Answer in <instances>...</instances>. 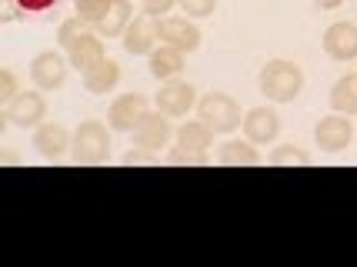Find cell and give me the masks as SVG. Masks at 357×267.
I'll use <instances>...</instances> for the list:
<instances>
[{"label": "cell", "instance_id": "cell-1", "mask_svg": "<svg viewBox=\"0 0 357 267\" xmlns=\"http://www.w3.org/2000/svg\"><path fill=\"white\" fill-rule=\"evenodd\" d=\"M257 87L267 100L274 104H291L301 91H304V70L297 67L294 61H267L261 77H257Z\"/></svg>", "mask_w": 357, "mask_h": 267}, {"label": "cell", "instance_id": "cell-27", "mask_svg": "<svg viewBox=\"0 0 357 267\" xmlns=\"http://www.w3.org/2000/svg\"><path fill=\"white\" fill-rule=\"evenodd\" d=\"M17 94H20V91H17L14 70H7V67H3V70H0V104H10Z\"/></svg>", "mask_w": 357, "mask_h": 267}, {"label": "cell", "instance_id": "cell-5", "mask_svg": "<svg viewBox=\"0 0 357 267\" xmlns=\"http://www.w3.org/2000/svg\"><path fill=\"white\" fill-rule=\"evenodd\" d=\"M130 134H134V144H140V147H147V151H154L157 154V151H164V147L174 141V134H177V130L171 127V117H167V114H160V110H147V114H144V121H140Z\"/></svg>", "mask_w": 357, "mask_h": 267}, {"label": "cell", "instance_id": "cell-8", "mask_svg": "<svg viewBox=\"0 0 357 267\" xmlns=\"http://www.w3.org/2000/svg\"><path fill=\"white\" fill-rule=\"evenodd\" d=\"M44 114H47V104L40 91H24L10 104H3V121L14 127H40L44 124Z\"/></svg>", "mask_w": 357, "mask_h": 267}, {"label": "cell", "instance_id": "cell-6", "mask_svg": "<svg viewBox=\"0 0 357 267\" xmlns=\"http://www.w3.org/2000/svg\"><path fill=\"white\" fill-rule=\"evenodd\" d=\"M157 40L190 54L201 47V27H194L187 17H157Z\"/></svg>", "mask_w": 357, "mask_h": 267}, {"label": "cell", "instance_id": "cell-32", "mask_svg": "<svg viewBox=\"0 0 357 267\" xmlns=\"http://www.w3.org/2000/svg\"><path fill=\"white\" fill-rule=\"evenodd\" d=\"M314 7H317V10H337V7H341L344 0H311Z\"/></svg>", "mask_w": 357, "mask_h": 267}, {"label": "cell", "instance_id": "cell-30", "mask_svg": "<svg viewBox=\"0 0 357 267\" xmlns=\"http://www.w3.org/2000/svg\"><path fill=\"white\" fill-rule=\"evenodd\" d=\"M20 3L17 0H0V24H14V20H20Z\"/></svg>", "mask_w": 357, "mask_h": 267}, {"label": "cell", "instance_id": "cell-31", "mask_svg": "<svg viewBox=\"0 0 357 267\" xmlns=\"http://www.w3.org/2000/svg\"><path fill=\"white\" fill-rule=\"evenodd\" d=\"M17 3H20L24 14H44V10H50L57 0H17Z\"/></svg>", "mask_w": 357, "mask_h": 267}, {"label": "cell", "instance_id": "cell-7", "mask_svg": "<svg viewBox=\"0 0 357 267\" xmlns=\"http://www.w3.org/2000/svg\"><path fill=\"white\" fill-rule=\"evenodd\" d=\"M314 137H317V147H321V151H327V154H341V151H347L351 141H354V127L347 121V114H337V110H334L331 117L317 121Z\"/></svg>", "mask_w": 357, "mask_h": 267}, {"label": "cell", "instance_id": "cell-22", "mask_svg": "<svg viewBox=\"0 0 357 267\" xmlns=\"http://www.w3.org/2000/svg\"><path fill=\"white\" fill-rule=\"evenodd\" d=\"M93 31H97V27H93L91 20H84V17L77 14V17H70V20H63L61 24V31H57V44L67 50V47H74L80 37H87V33H93Z\"/></svg>", "mask_w": 357, "mask_h": 267}, {"label": "cell", "instance_id": "cell-20", "mask_svg": "<svg viewBox=\"0 0 357 267\" xmlns=\"http://www.w3.org/2000/svg\"><path fill=\"white\" fill-rule=\"evenodd\" d=\"M331 107L337 110V114L357 117V77L354 74L334 80V87H331Z\"/></svg>", "mask_w": 357, "mask_h": 267}, {"label": "cell", "instance_id": "cell-15", "mask_svg": "<svg viewBox=\"0 0 357 267\" xmlns=\"http://www.w3.org/2000/svg\"><path fill=\"white\" fill-rule=\"evenodd\" d=\"M147 63H151V74L157 80H174L184 74V50L171 47V44H160L147 54Z\"/></svg>", "mask_w": 357, "mask_h": 267}, {"label": "cell", "instance_id": "cell-4", "mask_svg": "<svg viewBox=\"0 0 357 267\" xmlns=\"http://www.w3.org/2000/svg\"><path fill=\"white\" fill-rule=\"evenodd\" d=\"M197 91H194V84L190 80H167L160 91H157L154 104L160 114H167V117H187V110L197 107Z\"/></svg>", "mask_w": 357, "mask_h": 267}, {"label": "cell", "instance_id": "cell-3", "mask_svg": "<svg viewBox=\"0 0 357 267\" xmlns=\"http://www.w3.org/2000/svg\"><path fill=\"white\" fill-rule=\"evenodd\" d=\"M70 154L77 164H104L110 154V134L100 121H84L74 130V147Z\"/></svg>", "mask_w": 357, "mask_h": 267}, {"label": "cell", "instance_id": "cell-21", "mask_svg": "<svg viewBox=\"0 0 357 267\" xmlns=\"http://www.w3.org/2000/svg\"><path fill=\"white\" fill-rule=\"evenodd\" d=\"M218 158L224 164H257V144H250L248 137L244 141H224Z\"/></svg>", "mask_w": 357, "mask_h": 267}, {"label": "cell", "instance_id": "cell-17", "mask_svg": "<svg viewBox=\"0 0 357 267\" xmlns=\"http://www.w3.org/2000/svg\"><path fill=\"white\" fill-rule=\"evenodd\" d=\"M121 84V63L117 61H104L93 63L91 70H84V87L91 91V94H107V91H114Z\"/></svg>", "mask_w": 357, "mask_h": 267}, {"label": "cell", "instance_id": "cell-28", "mask_svg": "<svg viewBox=\"0 0 357 267\" xmlns=\"http://www.w3.org/2000/svg\"><path fill=\"white\" fill-rule=\"evenodd\" d=\"M124 164L127 167H140V164H154V151H147V147H140V144H134L130 151L124 154Z\"/></svg>", "mask_w": 357, "mask_h": 267}, {"label": "cell", "instance_id": "cell-9", "mask_svg": "<svg viewBox=\"0 0 357 267\" xmlns=\"http://www.w3.org/2000/svg\"><path fill=\"white\" fill-rule=\"evenodd\" d=\"M151 110V100L144 94H121L107 110V124L110 130H121V134H130L134 127L144 121V114Z\"/></svg>", "mask_w": 357, "mask_h": 267}, {"label": "cell", "instance_id": "cell-29", "mask_svg": "<svg viewBox=\"0 0 357 267\" xmlns=\"http://www.w3.org/2000/svg\"><path fill=\"white\" fill-rule=\"evenodd\" d=\"M174 3L177 0H144V14L151 17H167L174 10Z\"/></svg>", "mask_w": 357, "mask_h": 267}, {"label": "cell", "instance_id": "cell-14", "mask_svg": "<svg viewBox=\"0 0 357 267\" xmlns=\"http://www.w3.org/2000/svg\"><path fill=\"white\" fill-rule=\"evenodd\" d=\"M157 44H160V40H157V20H151V14H140L127 24V31H124L127 54H144V57H147Z\"/></svg>", "mask_w": 357, "mask_h": 267}, {"label": "cell", "instance_id": "cell-33", "mask_svg": "<svg viewBox=\"0 0 357 267\" xmlns=\"http://www.w3.org/2000/svg\"><path fill=\"white\" fill-rule=\"evenodd\" d=\"M354 77H357V74H354Z\"/></svg>", "mask_w": 357, "mask_h": 267}, {"label": "cell", "instance_id": "cell-18", "mask_svg": "<svg viewBox=\"0 0 357 267\" xmlns=\"http://www.w3.org/2000/svg\"><path fill=\"white\" fill-rule=\"evenodd\" d=\"M174 141L181 144V147H187V151H201V154H207V147L214 144V130L197 117V121H187L184 127H177Z\"/></svg>", "mask_w": 357, "mask_h": 267}, {"label": "cell", "instance_id": "cell-26", "mask_svg": "<svg viewBox=\"0 0 357 267\" xmlns=\"http://www.w3.org/2000/svg\"><path fill=\"white\" fill-rule=\"evenodd\" d=\"M171 164H204L207 160V154H201V151H187V147H181V144H174L171 147Z\"/></svg>", "mask_w": 357, "mask_h": 267}, {"label": "cell", "instance_id": "cell-24", "mask_svg": "<svg viewBox=\"0 0 357 267\" xmlns=\"http://www.w3.org/2000/svg\"><path fill=\"white\" fill-rule=\"evenodd\" d=\"M271 160H274V164H304V160H307V151H304V147H294V144H284V147H278V151L271 154Z\"/></svg>", "mask_w": 357, "mask_h": 267}, {"label": "cell", "instance_id": "cell-11", "mask_svg": "<svg viewBox=\"0 0 357 267\" xmlns=\"http://www.w3.org/2000/svg\"><path fill=\"white\" fill-rule=\"evenodd\" d=\"M280 134V117L274 107H250L244 114V137L250 144H274Z\"/></svg>", "mask_w": 357, "mask_h": 267}, {"label": "cell", "instance_id": "cell-13", "mask_svg": "<svg viewBox=\"0 0 357 267\" xmlns=\"http://www.w3.org/2000/svg\"><path fill=\"white\" fill-rule=\"evenodd\" d=\"M33 147H37L40 158L57 160L74 147V134H70L63 124H40L37 127V134H33Z\"/></svg>", "mask_w": 357, "mask_h": 267}, {"label": "cell", "instance_id": "cell-19", "mask_svg": "<svg viewBox=\"0 0 357 267\" xmlns=\"http://www.w3.org/2000/svg\"><path fill=\"white\" fill-rule=\"evenodd\" d=\"M134 20V10H130V3L127 0H114L110 3V10H107V17L97 24V33L100 37H124V31H127V24Z\"/></svg>", "mask_w": 357, "mask_h": 267}, {"label": "cell", "instance_id": "cell-16", "mask_svg": "<svg viewBox=\"0 0 357 267\" xmlns=\"http://www.w3.org/2000/svg\"><path fill=\"white\" fill-rule=\"evenodd\" d=\"M67 61H70V67L74 70H91L93 63H100L104 61V37L93 31V33H87V37H80L74 47H67Z\"/></svg>", "mask_w": 357, "mask_h": 267}, {"label": "cell", "instance_id": "cell-12", "mask_svg": "<svg viewBox=\"0 0 357 267\" xmlns=\"http://www.w3.org/2000/svg\"><path fill=\"white\" fill-rule=\"evenodd\" d=\"M324 54L334 57V61H357V27L351 20H341V24H331L324 33Z\"/></svg>", "mask_w": 357, "mask_h": 267}, {"label": "cell", "instance_id": "cell-2", "mask_svg": "<svg viewBox=\"0 0 357 267\" xmlns=\"http://www.w3.org/2000/svg\"><path fill=\"white\" fill-rule=\"evenodd\" d=\"M194 110H197V117H201L214 134H234L237 127L244 124V121H241V104H237L231 94H220V91L204 94Z\"/></svg>", "mask_w": 357, "mask_h": 267}, {"label": "cell", "instance_id": "cell-23", "mask_svg": "<svg viewBox=\"0 0 357 267\" xmlns=\"http://www.w3.org/2000/svg\"><path fill=\"white\" fill-rule=\"evenodd\" d=\"M74 3H77V14L84 17V20H91L93 27H97V24L107 17V10H110V3H114V0H74Z\"/></svg>", "mask_w": 357, "mask_h": 267}, {"label": "cell", "instance_id": "cell-10", "mask_svg": "<svg viewBox=\"0 0 357 267\" xmlns=\"http://www.w3.org/2000/svg\"><path fill=\"white\" fill-rule=\"evenodd\" d=\"M67 67H70V61H63L54 50H44L31 63V80L40 91H61L63 80H67Z\"/></svg>", "mask_w": 357, "mask_h": 267}, {"label": "cell", "instance_id": "cell-25", "mask_svg": "<svg viewBox=\"0 0 357 267\" xmlns=\"http://www.w3.org/2000/svg\"><path fill=\"white\" fill-rule=\"evenodd\" d=\"M181 7H184V14L187 17H211L214 10H218V0H177Z\"/></svg>", "mask_w": 357, "mask_h": 267}]
</instances>
